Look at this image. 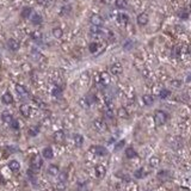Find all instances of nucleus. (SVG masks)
I'll use <instances>...</instances> for the list:
<instances>
[{"label":"nucleus","mask_w":191,"mask_h":191,"mask_svg":"<svg viewBox=\"0 0 191 191\" xmlns=\"http://www.w3.org/2000/svg\"><path fill=\"white\" fill-rule=\"evenodd\" d=\"M166 121H167V114H166L165 111H163V110L155 111V114H154V123H155L158 127L165 124Z\"/></svg>","instance_id":"nucleus-1"},{"label":"nucleus","mask_w":191,"mask_h":191,"mask_svg":"<svg viewBox=\"0 0 191 191\" xmlns=\"http://www.w3.org/2000/svg\"><path fill=\"white\" fill-rule=\"evenodd\" d=\"M93 127H95L96 130L99 132V133H105V132H108V129H109L106 122H105L103 118H95V119H93Z\"/></svg>","instance_id":"nucleus-2"},{"label":"nucleus","mask_w":191,"mask_h":191,"mask_svg":"<svg viewBox=\"0 0 191 191\" xmlns=\"http://www.w3.org/2000/svg\"><path fill=\"white\" fill-rule=\"evenodd\" d=\"M42 165H43V159H42L38 154L34 155L32 159H31V161H30V169L34 170L35 172H38L41 170Z\"/></svg>","instance_id":"nucleus-3"},{"label":"nucleus","mask_w":191,"mask_h":191,"mask_svg":"<svg viewBox=\"0 0 191 191\" xmlns=\"http://www.w3.org/2000/svg\"><path fill=\"white\" fill-rule=\"evenodd\" d=\"M110 71L114 75H119L123 73V66L121 62H114L111 66H110Z\"/></svg>","instance_id":"nucleus-4"},{"label":"nucleus","mask_w":191,"mask_h":191,"mask_svg":"<svg viewBox=\"0 0 191 191\" xmlns=\"http://www.w3.org/2000/svg\"><path fill=\"white\" fill-rule=\"evenodd\" d=\"M95 174H96V177H97V178L102 179V178L106 174V167H105L104 165H102V164L96 165L95 166Z\"/></svg>","instance_id":"nucleus-5"},{"label":"nucleus","mask_w":191,"mask_h":191,"mask_svg":"<svg viewBox=\"0 0 191 191\" xmlns=\"http://www.w3.org/2000/svg\"><path fill=\"white\" fill-rule=\"evenodd\" d=\"M90 22H91L92 26H99V28H102L103 24H104V19L102 18L99 15H92L90 17Z\"/></svg>","instance_id":"nucleus-6"},{"label":"nucleus","mask_w":191,"mask_h":191,"mask_svg":"<svg viewBox=\"0 0 191 191\" xmlns=\"http://www.w3.org/2000/svg\"><path fill=\"white\" fill-rule=\"evenodd\" d=\"M91 151L95 153L96 155H98V156H105V155H108V149L105 147H103V146H92Z\"/></svg>","instance_id":"nucleus-7"},{"label":"nucleus","mask_w":191,"mask_h":191,"mask_svg":"<svg viewBox=\"0 0 191 191\" xmlns=\"http://www.w3.org/2000/svg\"><path fill=\"white\" fill-rule=\"evenodd\" d=\"M111 81V76L109 75V73L106 72H102L99 74V84H102L103 86H108Z\"/></svg>","instance_id":"nucleus-8"},{"label":"nucleus","mask_w":191,"mask_h":191,"mask_svg":"<svg viewBox=\"0 0 191 191\" xmlns=\"http://www.w3.org/2000/svg\"><path fill=\"white\" fill-rule=\"evenodd\" d=\"M136 22H137V24L140 25V26H145V25H147L148 24V22H149V17H148V15L147 13H140L139 16H137V18H136Z\"/></svg>","instance_id":"nucleus-9"},{"label":"nucleus","mask_w":191,"mask_h":191,"mask_svg":"<svg viewBox=\"0 0 191 191\" xmlns=\"http://www.w3.org/2000/svg\"><path fill=\"white\" fill-rule=\"evenodd\" d=\"M7 48H8L10 50H12V52H17L19 48H20V44H19V42L17 39L10 38V39L7 41Z\"/></svg>","instance_id":"nucleus-10"},{"label":"nucleus","mask_w":191,"mask_h":191,"mask_svg":"<svg viewBox=\"0 0 191 191\" xmlns=\"http://www.w3.org/2000/svg\"><path fill=\"white\" fill-rule=\"evenodd\" d=\"M16 92L19 96V98H28L29 97V92L28 90L23 86V85H16Z\"/></svg>","instance_id":"nucleus-11"},{"label":"nucleus","mask_w":191,"mask_h":191,"mask_svg":"<svg viewBox=\"0 0 191 191\" xmlns=\"http://www.w3.org/2000/svg\"><path fill=\"white\" fill-rule=\"evenodd\" d=\"M19 111H20V114L23 115L24 117H29L30 114H31V108H30L29 104L24 103V104H22V105L19 106Z\"/></svg>","instance_id":"nucleus-12"},{"label":"nucleus","mask_w":191,"mask_h":191,"mask_svg":"<svg viewBox=\"0 0 191 191\" xmlns=\"http://www.w3.org/2000/svg\"><path fill=\"white\" fill-rule=\"evenodd\" d=\"M47 173L49 174V176H52V177H56L57 174L60 173V169H59V166L55 165V164H52V165H49L48 166V169H47Z\"/></svg>","instance_id":"nucleus-13"},{"label":"nucleus","mask_w":191,"mask_h":191,"mask_svg":"<svg viewBox=\"0 0 191 191\" xmlns=\"http://www.w3.org/2000/svg\"><path fill=\"white\" fill-rule=\"evenodd\" d=\"M42 156L44 159H53L54 158V152L52 147H44L42 151Z\"/></svg>","instance_id":"nucleus-14"},{"label":"nucleus","mask_w":191,"mask_h":191,"mask_svg":"<svg viewBox=\"0 0 191 191\" xmlns=\"http://www.w3.org/2000/svg\"><path fill=\"white\" fill-rule=\"evenodd\" d=\"M30 20H31V23H32L34 25H41V24L43 23L42 16L38 15V13H32V15L30 16Z\"/></svg>","instance_id":"nucleus-15"},{"label":"nucleus","mask_w":191,"mask_h":191,"mask_svg":"<svg viewBox=\"0 0 191 191\" xmlns=\"http://www.w3.org/2000/svg\"><path fill=\"white\" fill-rule=\"evenodd\" d=\"M1 100H2L4 104L10 105V104L13 103V97H12V95H11L10 92H5V93L2 95V97H1Z\"/></svg>","instance_id":"nucleus-16"},{"label":"nucleus","mask_w":191,"mask_h":191,"mask_svg":"<svg viewBox=\"0 0 191 191\" xmlns=\"http://www.w3.org/2000/svg\"><path fill=\"white\" fill-rule=\"evenodd\" d=\"M32 15V8L31 7H23V10L20 11V17L24 19H28L30 18V16Z\"/></svg>","instance_id":"nucleus-17"},{"label":"nucleus","mask_w":191,"mask_h":191,"mask_svg":"<svg viewBox=\"0 0 191 191\" xmlns=\"http://www.w3.org/2000/svg\"><path fill=\"white\" fill-rule=\"evenodd\" d=\"M1 119L5 122V123H11L15 118H13V116H12V114L10 112V111H4L2 114H1Z\"/></svg>","instance_id":"nucleus-18"},{"label":"nucleus","mask_w":191,"mask_h":191,"mask_svg":"<svg viewBox=\"0 0 191 191\" xmlns=\"http://www.w3.org/2000/svg\"><path fill=\"white\" fill-rule=\"evenodd\" d=\"M8 169L12 172L19 171V170H20V164H19V161H17V160H11V161L8 163Z\"/></svg>","instance_id":"nucleus-19"},{"label":"nucleus","mask_w":191,"mask_h":191,"mask_svg":"<svg viewBox=\"0 0 191 191\" xmlns=\"http://www.w3.org/2000/svg\"><path fill=\"white\" fill-rule=\"evenodd\" d=\"M53 139H54L55 142H62L65 140V133H63V130H57V132H55L54 135H53Z\"/></svg>","instance_id":"nucleus-20"},{"label":"nucleus","mask_w":191,"mask_h":191,"mask_svg":"<svg viewBox=\"0 0 191 191\" xmlns=\"http://www.w3.org/2000/svg\"><path fill=\"white\" fill-rule=\"evenodd\" d=\"M124 154H126V156L128 159H134L135 156H137V153H136V151L134 149L133 147H127L126 151H124Z\"/></svg>","instance_id":"nucleus-21"},{"label":"nucleus","mask_w":191,"mask_h":191,"mask_svg":"<svg viewBox=\"0 0 191 191\" xmlns=\"http://www.w3.org/2000/svg\"><path fill=\"white\" fill-rule=\"evenodd\" d=\"M160 163H161V160H160V158H159V156H156V155H153V156L149 158V165L152 166L153 169L158 167V166L160 165Z\"/></svg>","instance_id":"nucleus-22"},{"label":"nucleus","mask_w":191,"mask_h":191,"mask_svg":"<svg viewBox=\"0 0 191 191\" xmlns=\"http://www.w3.org/2000/svg\"><path fill=\"white\" fill-rule=\"evenodd\" d=\"M142 102H143L145 105L151 106V105H153V103H154V98L151 95H143L142 96Z\"/></svg>","instance_id":"nucleus-23"},{"label":"nucleus","mask_w":191,"mask_h":191,"mask_svg":"<svg viewBox=\"0 0 191 191\" xmlns=\"http://www.w3.org/2000/svg\"><path fill=\"white\" fill-rule=\"evenodd\" d=\"M73 140H74V143H75L76 147H81L82 143H84V137L80 134H74L73 135Z\"/></svg>","instance_id":"nucleus-24"},{"label":"nucleus","mask_w":191,"mask_h":191,"mask_svg":"<svg viewBox=\"0 0 191 191\" xmlns=\"http://www.w3.org/2000/svg\"><path fill=\"white\" fill-rule=\"evenodd\" d=\"M38 133H39V128L37 126H32L28 129V135L31 136V137H35L36 135H38Z\"/></svg>","instance_id":"nucleus-25"},{"label":"nucleus","mask_w":191,"mask_h":191,"mask_svg":"<svg viewBox=\"0 0 191 191\" xmlns=\"http://www.w3.org/2000/svg\"><path fill=\"white\" fill-rule=\"evenodd\" d=\"M117 20L121 23V24H127L129 22V16L127 13H119L117 16Z\"/></svg>","instance_id":"nucleus-26"},{"label":"nucleus","mask_w":191,"mask_h":191,"mask_svg":"<svg viewBox=\"0 0 191 191\" xmlns=\"http://www.w3.org/2000/svg\"><path fill=\"white\" fill-rule=\"evenodd\" d=\"M78 104H79L82 109H89V108H90V100H89L87 98H80L79 102H78Z\"/></svg>","instance_id":"nucleus-27"},{"label":"nucleus","mask_w":191,"mask_h":191,"mask_svg":"<svg viewBox=\"0 0 191 191\" xmlns=\"http://www.w3.org/2000/svg\"><path fill=\"white\" fill-rule=\"evenodd\" d=\"M134 177L136 179H142L145 177V170H143V167H140V169H137L136 171L134 172Z\"/></svg>","instance_id":"nucleus-28"},{"label":"nucleus","mask_w":191,"mask_h":191,"mask_svg":"<svg viewBox=\"0 0 191 191\" xmlns=\"http://www.w3.org/2000/svg\"><path fill=\"white\" fill-rule=\"evenodd\" d=\"M115 5L118 8H126L128 6V1L127 0H115Z\"/></svg>","instance_id":"nucleus-29"},{"label":"nucleus","mask_w":191,"mask_h":191,"mask_svg":"<svg viewBox=\"0 0 191 191\" xmlns=\"http://www.w3.org/2000/svg\"><path fill=\"white\" fill-rule=\"evenodd\" d=\"M178 17L182 19H188L189 18V10L188 8H182L178 12Z\"/></svg>","instance_id":"nucleus-30"},{"label":"nucleus","mask_w":191,"mask_h":191,"mask_svg":"<svg viewBox=\"0 0 191 191\" xmlns=\"http://www.w3.org/2000/svg\"><path fill=\"white\" fill-rule=\"evenodd\" d=\"M169 177H170L169 176V171H166V170H161V171H159V173H158V178L160 180H166Z\"/></svg>","instance_id":"nucleus-31"},{"label":"nucleus","mask_w":191,"mask_h":191,"mask_svg":"<svg viewBox=\"0 0 191 191\" xmlns=\"http://www.w3.org/2000/svg\"><path fill=\"white\" fill-rule=\"evenodd\" d=\"M57 177H59V182H60V183H66L67 179H68L67 172H60V173L57 174Z\"/></svg>","instance_id":"nucleus-32"},{"label":"nucleus","mask_w":191,"mask_h":191,"mask_svg":"<svg viewBox=\"0 0 191 191\" xmlns=\"http://www.w3.org/2000/svg\"><path fill=\"white\" fill-rule=\"evenodd\" d=\"M170 95H171V91L167 90V89H163V90H160V92H159V97H160L161 99H166Z\"/></svg>","instance_id":"nucleus-33"},{"label":"nucleus","mask_w":191,"mask_h":191,"mask_svg":"<svg viewBox=\"0 0 191 191\" xmlns=\"http://www.w3.org/2000/svg\"><path fill=\"white\" fill-rule=\"evenodd\" d=\"M62 35H63V31H62L61 28H54L53 29V36L55 38H61Z\"/></svg>","instance_id":"nucleus-34"},{"label":"nucleus","mask_w":191,"mask_h":191,"mask_svg":"<svg viewBox=\"0 0 191 191\" xmlns=\"http://www.w3.org/2000/svg\"><path fill=\"white\" fill-rule=\"evenodd\" d=\"M134 47V42L132 39H127L124 43H123V49L124 50H130Z\"/></svg>","instance_id":"nucleus-35"},{"label":"nucleus","mask_w":191,"mask_h":191,"mask_svg":"<svg viewBox=\"0 0 191 191\" xmlns=\"http://www.w3.org/2000/svg\"><path fill=\"white\" fill-rule=\"evenodd\" d=\"M89 50H90V53L95 54L96 52L98 50V43H97V42H91V43L89 44Z\"/></svg>","instance_id":"nucleus-36"},{"label":"nucleus","mask_w":191,"mask_h":191,"mask_svg":"<svg viewBox=\"0 0 191 191\" xmlns=\"http://www.w3.org/2000/svg\"><path fill=\"white\" fill-rule=\"evenodd\" d=\"M117 115L121 117V118H124V117H128V111L126 108H119L118 111H117Z\"/></svg>","instance_id":"nucleus-37"},{"label":"nucleus","mask_w":191,"mask_h":191,"mask_svg":"<svg viewBox=\"0 0 191 191\" xmlns=\"http://www.w3.org/2000/svg\"><path fill=\"white\" fill-rule=\"evenodd\" d=\"M52 95L54 96V97H60V96L62 95V89L60 86H55L53 89V91H52Z\"/></svg>","instance_id":"nucleus-38"},{"label":"nucleus","mask_w":191,"mask_h":191,"mask_svg":"<svg viewBox=\"0 0 191 191\" xmlns=\"http://www.w3.org/2000/svg\"><path fill=\"white\" fill-rule=\"evenodd\" d=\"M124 145H126V140H121L119 142H117V143L115 145V151H119V149H122V148L124 147Z\"/></svg>","instance_id":"nucleus-39"},{"label":"nucleus","mask_w":191,"mask_h":191,"mask_svg":"<svg viewBox=\"0 0 191 191\" xmlns=\"http://www.w3.org/2000/svg\"><path fill=\"white\" fill-rule=\"evenodd\" d=\"M104 116H105L106 118H112L115 116V111L111 110V109H106V110L104 111Z\"/></svg>","instance_id":"nucleus-40"},{"label":"nucleus","mask_w":191,"mask_h":191,"mask_svg":"<svg viewBox=\"0 0 191 191\" xmlns=\"http://www.w3.org/2000/svg\"><path fill=\"white\" fill-rule=\"evenodd\" d=\"M10 127L13 129V130H18L19 129V122L17 119H13L11 123H10Z\"/></svg>","instance_id":"nucleus-41"},{"label":"nucleus","mask_w":191,"mask_h":191,"mask_svg":"<svg viewBox=\"0 0 191 191\" xmlns=\"http://www.w3.org/2000/svg\"><path fill=\"white\" fill-rule=\"evenodd\" d=\"M31 37H32V39H35V41H39V39L42 38V35H41L38 31H35V32H32Z\"/></svg>","instance_id":"nucleus-42"},{"label":"nucleus","mask_w":191,"mask_h":191,"mask_svg":"<svg viewBox=\"0 0 191 191\" xmlns=\"http://www.w3.org/2000/svg\"><path fill=\"white\" fill-rule=\"evenodd\" d=\"M47 1H48V0H37V2L38 4H41V5H45Z\"/></svg>","instance_id":"nucleus-43"},{"label":"nucleus","mask_w":191,"mask_h":191,"mask_svg":"<svg viewBox=\"0 0 191 191\" xmlns=\"http://www.w3.org/2000/svg\"><path fill=\"white\" fill-rule=\"evenodd\" d=\"M102 1H103L104 4H110V2H111V0H102Z\"/></svg>","instance_id":"nucleus-44"},{"label":"nucleus","mask_w":191,"mask_h":191,"mask_svg":"<svg viewBox=\"0 0 191 191\" xmlns=\"http://www.w3.org/2000/svg\"><path fill=\"white\" fill-rule=\"evenodd\" d=\"M0 182H1V183H4V178H2L1 176H0Z\"/></svg>","instance_id":"nucleus-45"}]
</instances>
